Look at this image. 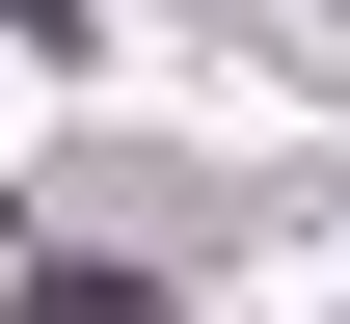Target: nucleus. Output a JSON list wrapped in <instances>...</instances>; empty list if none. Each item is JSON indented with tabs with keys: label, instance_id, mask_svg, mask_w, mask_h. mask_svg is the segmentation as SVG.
<instances>
[{
	"label": "nucleus",
	"instance_id": "f257e3e1",
	"mask_svg": "<svg viewBox=\"0 0 350 324\" xmlns=\"http://www.w3.org/2000/svg\"><path fill=\"white\" fill-rule=\"evenodd\" d=\"M27 324H162V271H27Z\"/></svg>",
	"mask_w": 350,
	"mask_h": 324
}]
</instances>
